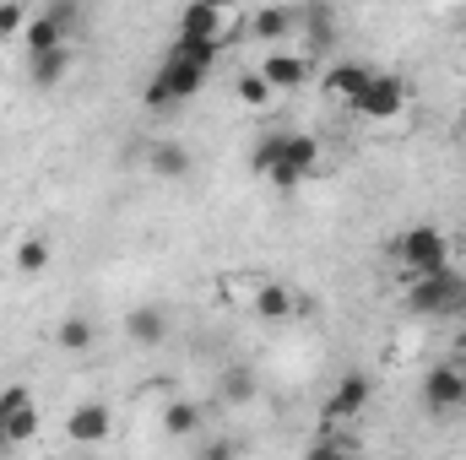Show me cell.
Masks as SVG:
<instances>
[{"mask_svg": "<svg viewBox=\"0 0 466 460\" xmlns=\"http://www.w3.org/2000/svg\"><path fill=\"white\" fill-rule=\"evenodd\" d=\"M456 352H461V357H466V325H461V331H456Z\"/></svg>", "mask_w": 466, "mask_h": 460, "instance_id": "29", "label": "cell"}, {"mask_svg": "<svg viewBox=\"0 0 466 460\" xmlns=\"http://www.w3.org/2000/svg\"><path fill=\"white\" fill-rule=\"evenodd\" d=\"M223 401H233V406L255 401V374H249V368H228V374H223Z\"/></svg>", "mask_w": 466, "mask_h": 460, "instance_id": "24", "label": "cell"}, {"mask_svg": "<svg viewBox=\"0 0 466 460\" xmlns=\"http://www.w3.org/2000/svg\"><path fill=\"white\" fill-rule=\"evenodd\" d=\"M233 98H238L244 109H271V104H277V93L266 87V76H260V71H244V76L233 82Z\"/></svg>", "mask_w": 466, "mask_h": 460, "instance_id": "20", "label": "cell"}, {"mask_svg": "<svg viewBox=\"0 0 466 460\" xmlns=\"http://www.w3.org/2000/svg\"><path fill=\"white\" fill-rule=\"evenodd\" d=\"M407 98H412V87L401 82V76H390V71H374V82L352 98V115L358 119H374V125H385V119H396L407 109Z\"/></svg>", "mask_w": 466, "mask_h": 460, "instance_id": "4", "label": "cell"}, {"mask_svg": "<svg viewBox=\"0 0 466 460\" xmlns=\"http://www.w3.org/2000/svg\"><path fill=\"white\" fill-rule=\"evenodd\" d=\"M168 55H179V60H190V65L212 71V65L223 60V44H207V38H174V49H168Z\"/></svg>", "mask_w": 466, "mask_h": 460, "instance_id": "21", "label": "cell"}, {"mask_svg": "<svg viewBox=\"0 0 466 460\" xmlns=\"http://www.w3.org/2000/svg\"><path fill=\"white\" fill-rule=\"evenodd\" d=\"M93 342H98V325H93L87 315H66V320L55 325V346H60V352H76V357H82V352H93Z\"/></svg>", "mask_w": 466, "mask_h": 460, "instance_id": "18", "label": "cell"}, {"mask_svg": "<svg viewBox=\"0 0 466 460\" xmlns=\"http://www.w3.org/2000/svg\"><path fill=\"white\" fill-rule=\"evenodd\" d=\"M27 76H33V87H60V82L71 76V44L33 55V60H27Z\"/></svg>", "mask_w": 466, "mask_h": 460, "instance_id": "15", "label": "cell"}, {"mask_svg": "<svg viewBox=\"0 0 466 460\" xmlns=\"http://www.w3.org/2000/svg\"><path fill=\"white\" fill-rule=\"evenodd\" d=\"M201 82H207V71H201V65H190V60H179V55H168V60H163V71L152 76V87L141 93V104H147V109L185 104V98H196V93H201Z\"/></svg>", "mask_w": 466, "mask_h": 460, "instance_id": "3", "label": "cell"}, {"mask_svg": "<svg viewBox=\"0 0 466 460\" xmlns=\"http://www.w3.org/2000/svg\"><path fill=\"white\" fill-rule=\"evenodd\" d=\"M125 336H130L136 346H163V336H168L163 304H136V309L125 315Z\"/></svg>", "mask_w": 466, "mask_h": 460, "instance_id": "11", "label": "cell"}, {"mask_svg": "<svg viewBox=\"0 0 466 460\" xmlns=\"http://www.w3.org/2000/svg\"><path fill=\"white\" fill-rule=\"evenodd\" d=\"M260 174H266V185H277V190H293V185H304V174H299V168H288V163H277V157H271Z\"/></svg>", "mask_w": 466, "mask_h": 460, "instance_id": "25", "label": "cell"}, {"mask_svg": "<svg viewBox=\"0 0 466 460\" xmlns=\"http://www.w3.org/2000/svg\"><path fill=\"white\" fill-rule=\"evenodd\" d=\"M179 38L223 44V38H228V11H223V5H185V11H179Z\"/></svg>", "mask_w": 466, "mask_h": 460, "instance_id": "9", "label": "cell"}, {"mask_svg": "<svg viewBox=\"0 0 466 460\" xmlns=\"http://www.w3.org/2000/svg\"><path fill=\"white\" fill-rule=\"evenodd\" d=\"M201 423H207V412H201L190 395H174V401L163 406V434H168V439H190V434H201Z\"/></svg>", "mask_w": 466, "mask_h": 460, "instance_id": "16", "label": "cell"}, {"mask_svg": "<svg viewBox=\"0 0 466 460\" xmlns=\"http://www.w3.org/2000/svg\"><path fill=\"white\" fill-rule=\"evenodd\" d=\"M423 406L429 412H456V406H466V374L461 368H451V363L429 368L423 374Z\"/></svg>", "mask_w": 466, "mask_h": 460, "instance_id": "6", "label": "cell"}, {"mask_svg": "<svg viewBox=\"0 0 466 460\" xmlns=\"http://www.w3.org/2000/svg\"><path fill=\"white\" fill-rule=\"evenodd\" d=\"M190 168H196V157H190V146H179V141H168V135H157V141H147V174H157V179H190Z\"/></svg>", "mask_w": 466, "mask_h": 460, "instance_id": "8", "label": "cell"}, {"mask_svg": "<svg viewBox=\"0 0 466 460\" xmlns=\"http://www.w3.org/2000/svg\"><path fill=\"white\" fill-rule=\"evenodd\" d=\"M369 82H374V71H369V65H358V60H342V65H331V71L320 76L326 98H337V104H348V109H352V98H358Z\"/></svg>", "mask_w": 466, "mask_h": 460, "instance_id": "10", "label": "cell"}, {"mask_svg": "<svg viewBox=\"0 0 466 460\" xmlns=\"http://www.w3.org/2000/svg\"><path fill=\"white\" fill-rule=\"evenodd\" d=\"M396 260H401V282L407 276H440V271H451V238L434 223H418L396 238Z\"/></svg>", "mask_w": 466, "mask_h": 460, "instance_id": "1", "label": "cell"}, {"mask_svg": "<svg viewBox=\"0 0 466 460\" xmlns=\"http://www.w3.org/2000/svg\"><path fill=\"white\" fill-rule=\"evenodd\" d=\"M461 135H466V119H461Z\"/></svg>", "mask_w": 466, "mask_h": 460, "instance_id": "30", "label": "cell"}, {"mask_svg": "<svg viewBox=\"0 0 466 460\" xmlns=\"http://www.w3.org/2000/svg\"><path fill=\"white\" fill-rule=\"evenodd\" d=\"M201 460H238V445L233 439H207L201 445Z\"/></svg>", "mask_w": 466, "mask_h": 460, "instance_id": "27", "label": "cell"}, {"mask_svg": "<svg viewBox=\"0 0 466 460\" xmlns=\"http://www.w3.org/2000/svg\"><path fill=\"white\" fill-rule=\"evenodd\" d=\"M249 309H255L260 320H293V315H299V298H293L288 282H255Z\"/></svg>", "mask_w": 466, "mask_h": 460, "instance_id": "13", "label": "cell"}, {"mask_svg": "<svg viewBox=\"0 0 466 460\" xmlns=\"http://www.w3.org/2000/svg\"><path fill=\"white\" fill-rule=\"evenodd\" d=\"M27 401H33V390H27V385H5V390H0V417H11V412H22Z\"/></svg>", "mask_w": 466, "mask_h": 460, "instance_id": "26", "label": "cell"}, {"mask_svg": "<svg viewBox=\"0 0 466 460\" xmlns=\"http://www.w3.org/2000/svg\"><path fill=\"white\" fill-rule=\"evenodd\" d=\"M38 428H44V417H38V406L27 401L22 412L0 417V445H33V439H38Z\"/></svg>", "mask_w": 466, "mask_h": 460, "instance_id": "19", "label": "cell"}, {"mask_svg": "<svg viewBox=\"0 0 466 460\" xmlns=\"http://www.w3.org/2000/svg\"><path fill=\"white\" fill-rule=\"evenodd\" d=\"M49 260H55V255H49V238H22V244H16V271H22V276H44Z\"/></svg>", "mask_w": 466, "mask_h": 460, "instance_id": "22", "label": "cell"}, {"mask_svg": "<svg viewBox=\"0 0 466 460\" xmlns=\"http://www.w3.org/2000/svg\"><path fill=\"white\" fill-rule=\"evenodd\" d=\"M407 315H456L466 309V282L456 271H440V276H407V293H401Z\"/></svg>", "mask_w": 466, "mask_h": 460, "instance_id": "2", "label": "cell"}, {"mask_svg": "<svg viewBox=\"0 0 466 460\" xmlns=\"http://www.w3.org/2000/svg\"><path fill=\"white\" fill-rule=\"evenodd\" d=\"M27 22H33V11H27L22 0H0V44L22 38V33H27Z\"/></svg>", "mask_w": 466, "mask_h": 460, "instance_id": "23", "label": "cell"}, {"mask_svg": "<svg viewBox=\"0 0 466 460\" xmlns=\"http://www.w3.org/2000/svg\"><path fill=\"white\" fill-rule=\"evenodd\" d=\"M299 16H304V11H293V5H260V11L249 16V27H255L260 44H277V49H282V38L299 27Z\"/></svg>", "mask_w": 466, "mask_h": 460, "instance_id": "14", "label": "cell"}, {"mask_svg": "<svg viewBox=\"0 0 466 460\" xmlns=\"http://www.w3.org/2000/svg\"><path fill=\"white\" fill-rule=\"evenodd\" d=\"M304 460H342V450H337L331 439H320V445H315V450H309Z\"/></svg>", "mask_w": 466, "mask_h": 460, "instance_id": "28", "label": "cell"}, {"mask_svg": "<svg viewBox=\"0 0 466 460\" xmlns=\"http://www.w3.org/2000/svg\"><path fill=\"white\" fill-rule=\"evenodd\" d=\"M260 76H266L271 93H299V87L309 82V60H304L299 49H271V55L260 60Z\"/></svg>", "mask_w": 466, "mask_h": 460, "instance_id": "7", "label": "cell"}, {"mask_svg": "<svg viewBox=\"0 0 466 460\" xmlns=\"http://www.w3.org/2000/svg\"><path fill=\"white\" fill-rule=\"evenodd\" d=\"M363 406H369V379L363 374H342V385L326 401V417L331 423H348V417H363Z\"/></svg>", "mask_w": 466, "mask_h": 460, "instance_id": "12", "label": "cell"}, {"mask_svg": "<svg viewBox=\"0 0 466 460\" xmlns=\"http://www.w3.org/2000/svg\"><path fill=\"white\" fill-rule=\"evenodd\" d=\"M60 44H66V27L55 22V11H38V16L27 22V33H22L27 60H33V55H44V49H60Z\"/></svg>", "mask_w": 466, "mask_h": 460, "instance_id": "17", "label": "cell"}, {"mask_svg": "<svg viewBox=\"0 0 466 460\" xmlns=\"http://www.w3.org/2000/svg\"><path fill=\"white\" fill-rule=\"evenodd\" d=\"M109 434H115V412L104 401L71 406V417H66V439L71 445H109Z\"/></svg>", "mask_w": 466, "mask_h": 460, "instance_id": "5", "label": "cell"}]
</instances>
